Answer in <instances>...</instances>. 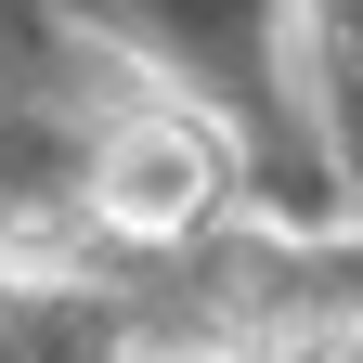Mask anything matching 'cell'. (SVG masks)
I'll return each mask as SVG.
<instances>
[{"mask_svg":"<svg viewBox=\"0 0 363 363\" xmlns=\"http://www.w3.org/2000/svg\"><path fill=\"white\" fill-rule=\"evenodd\" d=\"M220 182H234V156H220L208 117H182V104H130L104 143H91V220H104V234H130V247H182V234L220 208Z\"/></svg>","mask_w":363,"mask_h":363,"instance_id":"1","label":"cell"},{"mask_svg":"<svg viewBox=\"0 0 363 363\" xmlns=\"http://www.w3.org/2000/svg\"><path fill=\"white\" fill-rule=\"evenodd\" d=\"M169 363H220V350H169Z\"/></svg>","mask_w":363,"mask_h":363,"instance_id":"2","label":"cell"}]
</instances>
